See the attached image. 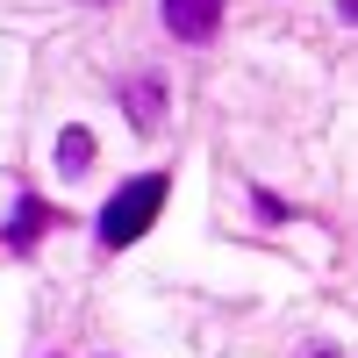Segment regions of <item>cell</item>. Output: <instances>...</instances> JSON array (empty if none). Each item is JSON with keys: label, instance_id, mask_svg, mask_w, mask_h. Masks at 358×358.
Listing matches in <instances>:
<instances>
[{"label": "cell", "instance_id": "8992f818", "mask_svg": "<svg viewBox=\"0 0 358 358\" xmlns=\"http://www.w3.org/2000/svg\"><path fill=\"white\" fill-rule=\"evenodd\" d=\"M337 15H344V22H358V0H337Z\"/></svg>", "mask_w": 358, "mask_h": 358}, {"label": "cell", "instance_id": "7a4b0ae2", "mask_svg": "<svg viewBox=\"0 0 358 358\" xmlns=\"http://www.w3.org/2000/svg\"><path fill=\"white\" fill-rule=\"evenodd\" d=\"M222 8H229V0H165V29L179 43H208L222 29Z\"/></svg>", "mask_w": 358, "mask_h": 358}, {"label": "cell", "instance_id": "6da1fadb", "mask_svg": "<svg viewBox=\"0 0 358 358\" xmlns=\"http://www.w3.org/2000/svg\"><path fill=\"white\" fill-rule=\"evenodd\" d=\"M165 201H172V179H165V172H143V179H129V187H115L108 208H101V244H108V251L136 244V236L165 215Z\"/></svg>", "mask_w": 358, "mask_h": 358}, {"label": "cell", "instance_id": "5b68a950", "mask_svg": "<svg viewBox=\"0 0 358 358\" xmlns=\"http://www.w3.org/2000/svg\"><path fill=\"white\" fill-rule=\"evenodd\" d=\"M86 165H94V129H79V122H72V129H57V172H72V179H79Z\"/></svg>", "mask_w": 358, "mask_h": 358}, {"label": "cell", "instance_id": "52a82bcc", "mask_svg": "<svg viewBox=\"0 0 358 358\" xmlns=\"http://www.w3.org/2000/svg\"><path fill=\"white\" fill-rule=\"evenodd\" d=\"M315 358H344V351H315Z\"/></svg>", "mask_w": 358, "mask_h": 358}, {"label": "cell", "instance_id": "3957f363", "mask_svg": "<svg viewBox=\"0 0 358 358\" xmlns=\"http://www.w3.org/2000/svg\"><path fill=\"white\" fill-rule=\"evenodd\" d=\"M50 222H57V215H50V201H43V194H22V201H15V215L0 222V236H8V251H36Z\"/></svg>", "mask_w": 358, "mask_h": 358}, {"label": "cell", "instance_id": "277c9868", "mask_svg": "<svg viewBox=\"0 0 358 358\" xmlns=\"http://www.w3.org/2000/svg\"><path fill=\"white\" fill-rule=\"evenodd\" d=\"M122 108H129V122H136L143 136H158V122H165V79H158V72H136V79L122 86Z\"/></svg>", "mask_w": 358, "mask_h": 358}]
</instances>
